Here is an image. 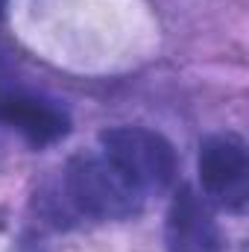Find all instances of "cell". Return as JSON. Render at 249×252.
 <instances>
[{
    "mask_svg": "<svg viewBox=\"0 0 249 252\" xmlns=\"http://www.w3.org/2000/svg\"><path fill=\"white\" fill-rule=\"evenodd\" d=\"M64 190L82 214L97 220H129L144 205V193L103 156L70 158Z\"/></svg>",
    "mask_w": 249,
    "mask_h": 252,
    "instance_id": "6da1fadb",
    "label": "cell"
},
{
    "mask_svg": "<svg viewBox=\"0 0 249 252\" xmlns=\"http://www.w3.org/2000/svg\"><path fill=\"white\" fill-rule=\"evenodd\" d=\"M103 158H109L141 190H164L176 179L173 144L147 126H112L100 132Z\"/></svg>",
    "mask_w": 249,
    "mask_h": 252,
    "instance_id": "7a4b0ae2",
    "label": "cell"
},
{
    "mask_svg": "<svg viewBox=\"0 0 249 252\" xmlns=\"http://www.w3.org/2000/svg\"><path fill=\"white\" fill-rule=\"evenodd\" d=\"M247 173L249 156L244 138L220 132L199 144V182L229 211H244L247 205Z\"/></svg>",
    "mask_w": 249,
    "mask_h": 252,
    "instance_id": "3957f363",
    "label": "cell"
},
{
    "mask_svg": "<svg viewBox=\"0 0 249 252\" xmlns=\"http://www.w3.org/2000/svg\"><path fill=\"white\" fill-rule=\"evenodd\" d=\"M164 241L170 252H220L223 241L217 220L202 193H196L190 185H182L170 202Z\"/></svg>",
    "mask_w": 249,
    "mask_h": 252,
    "instance_id": "277c9868",
    "label": "cell"
},
{
    "mask_svg": "<svg viewBox=\"0 0 249 252\" xmlns=\"http://www.w3.org/2000/svg\"><path fill=\"white\" fill-rule=\"evenodd\" d=\"M0 124L12 126L32 144H53L70 132V118L50 100L24 91L0 94Z\"/></svg>",
    "mask_w": 249,
    "mask_h": 252,
    "instance_id": "5b68a950",
    "label": "cell"
},
{
    "mask_svg": "<svg viewBox=\"0 0 249 252\" xmlns=\"http://www.w3.org/2000/svg\"><path fill=\"white\" fill-rule=\"evenodd\" d=\"M3 9H6V0H0V15H3Z\"/></svg>",
    "mask_w": 249,
    "mask_h": 252,
    "instance_id": "8992f818",
    "label": "cell"
}]
</instances>
